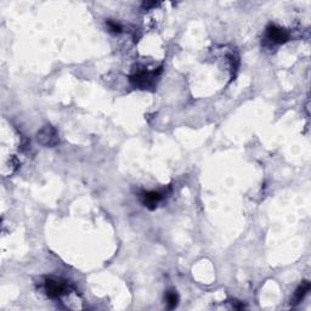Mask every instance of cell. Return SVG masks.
I'll use <instances>...</instances> for the list:
<instances>
[{
    "label": "cell",
    "mask_w": 311,
    "mask_h": 311,
    "mask_svg": "<svg viewBox=\"0 0 311 311\" xmlns=\"http://www.w3.org/2000/svg\"><path fill=\"white\" fill-rule=\"evenodd\" d=\"M163 68L160 67L154 71H139L134 73L132 76L129 77V82L132 86L137 89H149L153 88L157 83L158 78H160L161 73H162Z\"/></svg>",
    "instance_id": "1"
},
{
    "label": "cell",
    "mask_w": 311,
    "mask_h": 311,
    "mask_svg": "<svg viewBox=\"0 0 311 311\" xmlns=\"http://www.w3.org/2000/svg\"><path fill=\"white\" fill-rule=\"evenodd\" d=\"M44 287L48 296L51 299L61 298L62 295L70 293L71 289L70 283H68L67 281L61 280V278H53V277L45 278Z\"/></svg>",
    "instance_id": "2"
},
{
    "label": "cell",
    "mask_w": 311,
    "mask_h": 311,
    "mask_svg": "<svg viewBox=\"0 0 311 311\" xmlns=\"http://www.w3.org/2000/svg\"><path fill=\"white\" fill-rule=\"evenodd\" d=\"M37 139H38V142L42 143L43 146H47V147H54L60 142L57 131L51 125H45L44 128L40 129L38 135H37Z\"/></svg>",
    "instance_id": "3"
},
{
    "label": "cell",
    "mask_w": 311,
    "mask_h": 311,
    "mask_svg": "<svg viewBox=\"0 0 311 311\" xmlns=\"http://www.w3.org/2000/svg\"><path fill=\"white\" fill-rule=\"evenodd\" d=\"M266 38L273 44H284L289 40V33L284 28L276 25H269L266 27Z\"/></svg>",
    "instance_id": "4"
},
{
    "label": "cell",
    "mask_w": 311,
    "mask_h": 311,
    "mask_svg": "<svg viewBox=\"0 0 311 311\" xmlns=\"http://www.w3.org/2000/svg\"><path fill=\"white\" fill-rule=\"evenodd\" d=\"M164 196H166L164 192H158V191H147L141 194L143 206L151 210H153L156 207H157V204L163 200Z\"/></svg>",
    "instance_id": "5"
},
{
    "label": "cell",
    "mask_w": 311,
    "mask_h": 311,
    "mask_svg": "<svg viewBox=\"0 0 311 311\" xmlns=\"http://www.w3.org/2000/svg\"><path fill=\"white\" fill-rule=\"evenodd\" d=\"M310 290V282L309 281H303L300 284H299V287L296 288L295 292H294V295H293V299L292 301H290V304L292 305H296L300 303L301 300L304 299V296L306 295V293Z\"/></svg>",
    "instance_id": "6"
},
{
    "label": "cell",
    "mask_w": 311,
    "mask_h": 311,
    "mask_svg": "<svg viewBox=\"0 0 311 311\" xmlns=\"http://www.w3.org/2000/svg\"><path fill=\"white\" fill-rule=\"evenodd\" d=\"M166 301L169 309H175L178 306V303H179V295H178L177 290L169 289L166 293Z\"/></svg>",
    "instance_id": "7"
},
{
    "label": "cell",
    "mask_w": 311,
    "mask_h": 311,
    "mask_svg": "<svg viewBox=\"0 0 311 311\" xmlns=\"http://www.w3.org/2000/svg\"><path fill=\"white\" fill-rule=\"evenodd\" d=\"M107 27L109 32H112V33L114 34H119L120 32H122V26H120L119 24H117L116 21H112V20H108L107 21Z\"/></svg>",
    "instance_id": "8"
},
{
    "label": "cell",
    "mask_w": 311,
    "mask_h": 311,
    "mask_svg": "<svg viewBox=\"0 0 311 311\" xmlns=\"http://www.w3.org/2000/svg\"><path fill=\"white\" fill-rule=\"evenodd\" d=\"M158 5V3H143L142 4V7L143 8H146V9H149V8H153V7H157Z\"/></svg>",
    "instance_id": "9"
}]
</instances>
